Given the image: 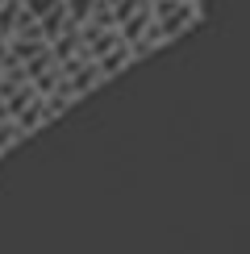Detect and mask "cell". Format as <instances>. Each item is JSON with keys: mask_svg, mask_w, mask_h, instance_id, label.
<instances>
[{"mask_svg": "<svg viewBox=\"0 0 250 254\" xmlns=\"http://www.w3.org/2000/svg\"><path fill=\"white\" fill-rule=\"evenodd\" d=\"M150 8H154V25L163 29L167 42L188 34L192 25H200V4H196V0H159V4H150Z\"/></svg>", "mask_w": 250, "mask_h": 254, "instance_id": "obj_1", "label": "cell"}, {"mask_svg": "<svg viewBox=\"0 0 250 254\" xmlns=\"http://www.w3.org/2000/svg\"><path fill=\"white\" fill-rule=\"evenodd\" d=\"M79 34H83V50H88V59H92V63L109 59L113 50H121V46H125V38L117 34V29H92V25H83Z\"/></svg>", "mask_w": 250, "mask_h": 254, "instance_id": "obj_2", "label": "cell"}, {"mask_svg": "<svg viewBox=\"0 0 250 254\" xmlns=\"http://www.w3.org/2000/svg\"><path fill=\"white\" fill-rule=\"evenodd\" d=\"M96 67L104 71V79H113V75H121L125 67H133V50H129V46H121V50H113L109 59H100Z\"/></svg>", "mask_w": 250, "mask_h": 254, "instance_id": "obj_3", "label": "cell"}, {"mask_svg": "<svg viewBox=\"0 0 250 254\" xmlns=\"http://www.w3.org/2000/svg\"><path fill=\"white\" fill-rule=\"evenodd\" d=\"M67 4V13H71V21L83 29V25H92V17H96V8L104 4V0H62Z\"/></svg>", "mask_w": 250, "mask_h": 254, "instance_id": "obj_4", "label": "cell"}, {"mask_svg": "<svg viewBox=\"0 0 250 254\" xmlns=\"http://www.w3.org/2000/svg\"><path fill=\"white\" fill-rule=\"evenodd\" d=\"M21 137H25V133H21V125L8 117V113H0V154H4V150H13Z\"/></svg>", "mask_w": 250, "mask_h": 254, "instance_id": "obj_5", "label": "cell"}, {"mask_svg": "<svg viewBox=\"0 0 250 254\" xmlns=\"http://www.w3.org/2000/svg\"><path fill=\"white\" fill-rule=\"evenodd\" d=\"M163 42H167V38H163V29L154 25V29H150V34H146V38H138V42H133V46H129V50H133V63H138V59H146V55H150V50H159Z\"/></svg>", "mask_w": 250, "mask_h": 254, "instance_id": "obj_6", "label": "cell"}, {"mask_svg": "<svg viewBox=\"0 0 250 254\" xmlns=\"http://www.w3.org/2000/svg\"><path fill=\"white\" fill-rule=\"evenodd\" d=\"M59 4H62V0H25V13L34 17V21H42L46 13H55Z\"/></svg>", "mask_w": 250, "mask_h": 254, "instance_id": "obj_7", "label": "cell"}, {"mask_svg": "<svg viewBox=\"0 0 250 254\" xmlns=\"http://www.w3.org/2000/svg\"><path fill=\"white\" fill-rule=\"evenodd\" d=\"M13 63H17V59H13V50H8V42L0 38V75H4V71L13 67Z\"/></svg>", "mask_w": 250, "mask_h": 254, "instance_id": "obj_8", "label": "cell"}, {"mask_svg": "<svg viewBox=\"0 0 250 254\" xmlns=\"http://www.w3.org/2000/svg\"><path fill=\"white\" fill-rule=\"evenodd\" d=\"M4 4H8V0H0V8H4Z\"/></svg>", "mask_w": 250, "mask_h": 254, "instance_id": "obj_9", "label": "cell"}]
</instances>
